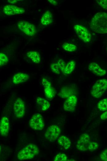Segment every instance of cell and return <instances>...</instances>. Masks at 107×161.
I'll return each instance as SVG.
<instances>
[{
  "mask_svg": "<svg viewBox=\"0 0 107 161\" xmlns=\"http://www.w3.org/2000/svg\"><path fill=\"white\" fill-rule=\"evenodd\" d=\"M90 27L96 33H107V13L101 12L96 14L91 20Z\"/></svg>",
  "mask_w": 107,
  "mask_h": 161,
  "instance_id": "6da1fadb",
  "label": "cell"
},
{
  "mask_svg": "<svg viewBox=\"0 0 107 161\" xmlns=\"http://www.w3.org/2000/svg\"><path fill=\"white\" fill-rule=\"evenodd\" d=\"M39 153V150L35 144H28L18 152L17 158L20 160L30 159Z\"/></svg>",
  "mask_w": 107,
  "mask_h": 161,
  "instance_id": "7a4b0ae2",
  "label": "cell"
},
{
  "mask_svg": "<svg viewBox=\"0 0 107 161\" xmlns=\"http://www.w3.org/2000/svg\"><path fill=\"white\" fill-rule=\"evenodd\" d=\"M107 89V80L105 79L97 80L92 86L91 93L95 98L101 97Z\"/></svg>",
  "mask_w": 107,
  "mask_h": 161,
  "instance_id": "3957f363",
  "label": "cell"
},
{
  "mask_svg": "<svg viewBox=\"0 0 107 161\" xmlns=\"http://www.w3.org/2000/svg\"><path fill=\"white\" fill-rule=\"evenodd\" d=\"M17 26L22 32L27 35L33 36L36 33L35 26L29 22L21 20L18 22Z\"/></svg>",
  "mask_w": 107,
  "mask_h": 161,
  "instance_id": "277c9868",
  "label": "cell"
},
{
  "mask_svg": "<svg viewBox=\"0 0 107 161\" xmlns=\"http://www.w3.org/2000/svg\"><path fill=\"white\" fill-rule=\"evenodd\" d=\"M29 124L32 129L36 130H42L45 125L42 116L38 113L34 114L29 120Z\"/></svg>",
  "mask_w": 107,
  "mask_h": 161,
  "instance_id": "5b68a950",
  "label": "cell"
},
{
  "mask_svg": "<svg viewBox=\"0 0 107 161\" xmlns=\"http://www.w3.org/2000/svg\"><path fill=\"white\" fill-rule=\"evenodd\" d=\"M61 132V130L58 126L52 125L47 128L45 133V137L50 141L54 142L58 139Z\"/></svg>",
  "mask_w": 107,
  "mask_h": 161,
  "instance_id": "8992f818",
  "label": "cell"
},
{
  "mask_svg": "<svg viewBox=\"0 0 107 161\" xmlns=\"http://www.w3.org/2000/svg\"><path fill=\"white\" fill-rule=\"evenodd\" d=\"M74 29L79 38L85 43L90 42L91 35L89 31L84 26L80 24H76Z\"/></svg>",
  "mask_w": 107,
  "mask_h": 161,
  "instance_id": "52a82bcc",
  "label": "cell"
},
{
  "mask_svg": "<svg viewBox=\"0 0 107 161\" xmlns=\"http://www.w3.org/2000/svg\"><path fill=\"white\" fill-rule=\"evenodd\" d=\"M14 115L17 118H21L24 115L26 111L24 102L21 98H18L15 100L14 105Z\"/></svg>",
  "mask_w": 107,
  "mask_h": 161,
  "instance_id": "ba28073f",
  "label": "cell"
},
{
  "mask_svg": "<svg viewBox=\"0 0 107 161\" xmlns=\"http://www.w3.org/2000/svg\"><path fill=\"white\" fill-rule=\"evenodd\" d=\"M3 11L4 14L7 15H20L25 12L23 8L10 4L5 6L3 8Z\"/></svg>",
  "mask_w": 107,
  "mask_h": 161,
  "instance_id": "9c48e42d",
  "label": "cell"
},
{
  "mask_svg": "<svg viewBox=\"0 0 107 161\" xmlns=\"http://www.w3.org/2000/svg\"><path fill=\"white\" fill-rule=\"evenodd\" d=\"M89 134L87 133L82 134L79 137L77 142V149L81 151H85L88 150V146L90 141Z\"/></svg>",
  "mask_w": 107,
  "mask_h": 161,
  "instance_id": "30bf717a",
  "label": "cell"
},
{
  "mask_svg": "<svg viewBox=\"0 0 107 161\" xmlns=\"http://www.w3.org/2000/svg\"><path fill=\"white\" fill-rule=\"evenodd\" d=\"M77 101V98L75 95H71L66 98L63 103L64 110L67 111H73L75 109Z\"/></svg>",
  "mask_w": 107,
  "mask_h": 161,
  "instance_id": "8fae6325",
  "label": "cell"
},
{
  "mask_svg": "<svg viewBox=\"0 0 107 161\" xmlns=\"http://www.w3.org/2000/svg\"><path fill=\"white\" fill-rule=\"evenodd\" d=\"M9 120L6 116L3 117L0 121V133L3 137L7 136L10 130Z\"/></svg>",
  "mask_w": 107,
  "mask_h": 161,
  "instance_id": "7c38bea8",
  "label": "cell"
},
{
  "mask_svg": "<svg viewBox=\"0 0 107 161\" xmlns=\"http://www.w3.org/2000/svg\"><path fill=\"white\" fill-rule=\"evenodd\" d=\"M88 69L93 74L99 76H103L105 75L107 72L102 69L98 64L93 62L90 63L88 67Z\"/></svg>",
  "mask_w": 107,
  "mask_h": 161,
  "instance_id": "4fadbf2b",
  "label": "cell"
},
{
  "mask_svg": "<svg viewBox=\"0 0 107 161\" xmlns=\"http://www.w3.org/2000/svg\"><path fill=\"white\" fill-rule=\"evenodd\" d=\"M30 78V76L28 74L19 72L14 75L12 79L13 82L15 85L22 84Z\"/></svg>",
  "mask_w": 107,
  "mask_h": 161,
  "instance_id": "5bb4252c",
  "label": "cell"
},
{
  "mask_svg": "<svg viewBox=\"0 0 107 161\" xmlns=\"http://www.w3.org/2000/svg\"><path fill=\"white\" fill-rule=\"evenodd\" d=\"M53 20L52 13L50 11L47 10L42 15L41 19V22L42 25L47 26L51 24Z\"/></svg>",
  "mask_w": 107,
  "mask_h": 161,
  "instance_id": "9a60e30c",
  "label": "cell"
},
{
  "mask_svg": "<svg viewBox=\"0 0 107 161\" xmlns=\"http://www.w3.org/2000/svg\"><path fill=\"white\" fill-rule=\"evenodd\" d=\"M36 103L38 108L42 111L47 110L50 107V104L49 101L40 97L37 98Z\"/></svg>",
  "mask_w": 107,
  "mask_h": 161,
  "instance_id": "2e32d148",
  "label": "cell"
},
{
  "mask_svg": "<svg viewBox=\"0 0 107 161\" xmlns=\"http://www.w3.org/2000/svg\"><path fill=\"white\" fill-rule=\"evenodd\" d=\"M44 94L46 98L49 100H51L55 97L56 94L55 89L51 85L43 86Z\"/></svg>",
  "mask_w": 107,
  "mask_h": 161,
  "instance_id": "e0dca14e",
  "label": "cell"
},
{
  "mask_svg": "<svg viewBox=\"0 0 107 161\" xmlns=\"http://www.w3.org/2000/svg\"><path fill=\"white\" fill-rule=\"evenodd\" d=\"M58 144L65 150L68 149L70 147L71 142L70 139L66 136L62 135L57 139Z\"/></svg>",
  "mask_w": 107,
  "mask_h": 161,
  "instance_id": "ac0fdd59",
  "label": "cell"
},
{
  "mask_svg": "<svg viewBox=\"0 0 107 161\" xmlns=\"http://www.w3.org/2000/svg\"><path fill=\"white\" fill-rule=\"evenodd\" d=\"M27 56L33 62L35 63H39L40 61V56L38 52L34 51L28 52L26 54Z\"/></svg>",
  "mask_w": 107,
  "mask_h": 161,
  "instance_id": "d6986e66",
  "label": "cell"
},
{
  "mask_svg": "<svg viewBox=\"0 0 107 161\" xmlns=\"http://www.w3.org/2000/svg\"><path fill=\"white\" fill-rule=\"evenodd\" d=\"M73 90L69 88L65 87L61 89L58 94L62 98H67L73 95Z\"/></svg>",
  "mask_w": 107,
  "mask_h": 161,
  "instance_id": "ffe728a7",
  "label": "cell"
},
{
  "mask_svg": "<svg viewBox=\"0 0 107 161\" xmlns=\"http://www.w3.org/2000/svg\"><path fill=\"white\" fill-rule=\"evenodd\" d=\"M75 67V62L74 60H72L69 62L66 65L63 72L64 75L70 74L73 71Z\"/></svg>",
  "mask_w": 107,
  "mask_h": 161,
  "instance_id": "44dd1931",
  "label": "cell"
},
{
  "mask_svg": "<svg viewBox=\"0 0 107 161\" xmlns=\"http://www.w3.org/2000/svg\"><path fill=\"white\" fill-rule=\"evenodd\" d=\"M62 46L64 50L68 52H73L77 49V47L75 45L68 42L64 43Z\"/></svg>",
  "mask_w": 107,
  "mask_h": 161,
  "instance_id": "7402d4cb",
  "label": "cell"
},
{
  "mask_svg": "<svg viewBox=\"0 0 107 161\" xmlns=\"http://www.w3.org/2000/svg\"><path fill=\"white\" fill-rule=\"evenodd\" d=\"M97 108L100 111H105L107 110V98H105L99 101L97 105Z\"/></svg>",
  "mask_w": 107,
  "mask_h": 161,
  "instance_id": "603a6c76",
  "label": "cell"
},
{
  "mask_svg": "<svg viewBox=\"0 0 107 161\" xmlns=\"http://www.w3.org/2000/svg\"><path fill=\"white\" fill-rule=\"evenodd\" d=\"M9 61V58L5 54L0 53V66L6 65Z\"/></svg>",
  "mask_w": 107,
  "mask_h": 161,
  "instance_id": "cb8c5ba5",
  "label": "cell"
},
{
  "mask_svg": "<svg viewBox=\"0 0 107 161\" xmlns=\"http://www.w3.org/2000/svg\"><path fill=\"white\" fill-rule=\"evenodd\" d=\"M67 156L65 154H57L54 159V161H66L68 160Z\"/></svg>",
  "mask_w": 107,
  "mask_h": 161,
  "instance_id": "d4e9b609",
  "label": "cell"
},
{
  "mask_svg": "<svg viewBox=\"0 0 107 161\" xmlns=\"http://www.w3.org/2000/svg\"><path fill=\"white\" fill-rule=\"evenodd\" d=\"M50 69L53 73L57 74L60 73L59 69L56 63H51L50 64Z\"/></svg>",
  "mask_w": 107,
  "mask_h": 161,
  "instance_id": "484cf974",
  "label": "cell"
},
{
  "mask_svg": "<svg viewBox=\"0 0 107 161\" xmlns=\"http://www.w3.org/2000/svg\"><path fill=\"white\" fill-rule=\"evenodd\" d=\"M99 147V144L95 141H90L88 146V150H94L97 149Z\"/></svg>",
  "mask_w": 107,
  "mask_h": 161,
  "instance_id": "4316f807",
  "label": "cell"
},
{
  "mask_svg": "<svg viewBox=\"0 0 107 161\" xmlns=\"http://www.w3.org/2000/svg\"><path fill=\"white\" fill-rule=\"evenodd\" d=\"M57 63L59 70L63 72L66 65L64 60L62 59H60L58 61Z\"/></svg>",
  "mask_w": 107,
  "mask_h": 161,
  "instance_id": "83f0119b",
  "label": "cell"
},
{
  "mask_svg": "<svg viewBox=\"0 0 107 161\" xmlns=\"http://www.w3.org/2000/svg\"><path fill=\"white\" fill-rule=\"evenodd\" d=\"M98 5L104 9L107 10V0H96Z\"/></svg>",
  "mask_w": 107,
  "mask_h": 161,
  "instance_id": "f1b7e54d",
  "label": "cell"
},
{
  "mask_svg": "<svg viewBox=\"0 0 107 161\" xmlns=\"http://www.w3.org/2000/svg\"><path fill=\"white\" fill-rule=\"evenodd\" d=\"M100 158L103 161H107V148L104 150L101 153Z\"/></svg>",
  "mask_w": 107,
  "mask_h": 161,
  "instance_id": "f546056e",
  "label": "cell"
},
{
  "mask_svg": "<svg viewBox=\"0 0 107 161\" xmlns=\"http://www.w3.org/2000/svg\"><path fill=\"white\" fill-rule=\"evenodd\" d=\"M42 82L43 86L51 85L50 82L46 79L45 78L42 79Z\"/></svg>",
  "mask_w": 107,
  "mask_h": 161,
  "instance_id": "4dcf8cb0",
  "label": "cell"
},
{
  "mask_svg": "<svg viewBox=\"0 0 107 161\" xmlns=\"http://www.w3.org/2000/svg\"><path fill=\"white\" fill-rule=\"evenodd\" d=\"M101 120H105L107 119V110L102 113L100 116Z\"/></svg>",
  "mask_w": 107,
  "mask_h": 161,
  "instance_id": "1f68e13d",
  "label": "cell"
},
{
  "mask_svg": "<svg viewBox=\"0 0 107 161\" xmlns=\"http://www.w3.org/2000/svg\"><path fill=\"white\" fill-rule=\"evenodd\" d=\"M48 1L52 5L54 6L57 5L58 4V2L55 0H48Z\"/></svg>",
  "mask_w": 107,
  "mask_h": 161,
  "instance_id": "d6a6232c",
  "label": "cell"
},
{
  "mask_svg": "<svg viewBox=\"0 0 107 161\" xmlns=\"http://www.w3.org/2000/svg\"><path fill=\"white\" fill-rule=\"evenodd\" d=\"M7 1L10 3H12V4H14V3L18 2V1H19L17 0H8Z\"/></svg>",
  "mask_w": 107,
  "mask_h": 161,
  "instance_id": "836d02e7",
  "label": "cell"
}]
</instances>
